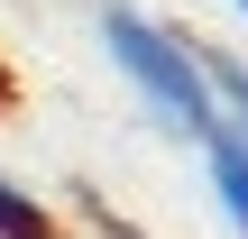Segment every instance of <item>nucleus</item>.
I'll list each match as a JSON object with an SVG mask.
<instances>
[{"label":"nucleus","mask_w":248,"mask_h":239,"mask_svg":"<svg viewBox=\"0 0 248 239\" xmlns=\"http://www.w3.org/2000/svg\"><path fill=\"white\" fill-rule=\"evenodd\" d=\"M101 46H110V64H120V83L147 101V120L166 129V138H212L221 129V111H212V83H202V46H184L175 28H156L147 9H129V0H110L101 9Z\"/></svg>","instance_id":"nucleus-1"},{"label":"nucleus","mask_w":248,"mask_h":239,"mask_svg":"<svg viewBox=\"0 0 248 239\" xmlns=\"http://www.w3.org/2000/svg\"><path fill=\"white\" fill-rule=\"evenodd\" d=\"M202 166H212V203H221V221L248 239V138L212 129V138H202Z\"/></svg>","instance_id":"nucleus-2"},{"label":"nucleus","mask_w":248,"mask_h":239,"mask_svg":"<svg viewBox=\"0 0 248 239\" xmlns=\"http://www.w3.org/2000/svg\"><path fill=\"white\" fill-rule=\"evenodd\" d=\"M202 83H212L221 129H230V138H248V64H239V55H221V46H202Z\"/></svg>","instance_id":"nucleus-3"},{"label":"nucleus","mask_w":248,"mask_h":239,"mask_svg":"<svg viewBox=\"0 0 248 239\" xmlns=\"http://www.w3.org/2000/svg\"><path fill=\"white\" fill-rule=\"evenodd\" d=\"M0 239H64V230H55V212H46L28 184H9V175H0Z\"/></svg>","instance_id":"nucleus-4"},{"label":"nucleus","mask_w":248,"mask_h":239,"mask_svg":"<svg viewBox=\"0 0 248 239\" xmlns=\"http://www.w3.org/2000/svg\"><path fill=\"white\" fill-rule=\"evenodd\" d=\"M230 9H239V18H248V0H230Z\"/></svg>","instance_id":"nucleus-5"}]
</instances>
